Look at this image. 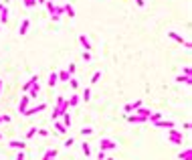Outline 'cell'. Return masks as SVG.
<instances>
[{
  "instance_id": "23",
  "label": "cell",
  "mask_w": 192,
  "mask_h": 160,
  "mask_svg": "<svg viewBox=\"0 0 192 160\" xmlns=\"http://www.w3.org/2000/svg\"><path fill=\"white\" fill-rule=\"evenodd\" d=\"M176 81H178V83H186V85H190V83H192V79L188 77V75H178Z\"/></svg>"
},
{
  "instance_id": "22",
  "label": "cell",
  "mask_w": 192,
  "mask_h": 160,
  "mask_svg": "<svg viewBox=\"0 0 192 160\" xmlns=\"http://www.w3.org/2000/svg\"><path fill=\"white\" fill-rule=\"evenodd\" d=\"M63 12L69 14V18H73V16H75V8L71 6V4H65V6H63Z\"/></svg>"
},
{
  "instance_id": "7",
  "label": "cell",
  "mask_w": 192,
  "mask_h": 160,
  "mask_svg": "<svg viewBox=\"0 0 192 160\" xmlns=\"http://www.w3.org/2000/svg\"><path fill=\"white\" fill-rule=\"evenodd\" d=\"M28 28H30V20H28V18H22V22L18 24V34H20V37H22V34H27Z\"/></svg>"
},
{
  "instance_id": "43",
  "label": "cell",
  "mask_w": 192,
  "mask_h": 160,
  "mask_svg": "<svg viewBox=\"0 0 192 160\" xmlns=\"http://www.w3.org/2000/svg\"><path fill=\"white\" fill-rule=\"evenodd\" d=\"M0 124H2V118H0Z\"/></svg>"
},
{
  "instance_id": "39",
  "label": "cell",
  "mask_w": 192,
  "mask_h": 160,
  "mask_svg": "<svg viewBox=\"0 0 192 160\" xmlns=\"http://www.w3.org/2000/svg\"><path fill=\"white\" fill-rule=\"evenodd\" d=\"M37 2H39V4H46V0H37Z\"/></svg>"
},
{
  "instance_id": "13",
  "label": "cell",
  "mask_w": 192,
  "mask_h": 160,
  "mask_svg": "<svg viewBox=\"0 0 192 160\" xmlns=\"http://www.w3.org/2000/svg\"><path fill=\"white\" fill-rule=\"evenodd\" d=\"M57 79H59L61 83H69V79H71V75L67 73V71H57Z\"/></svg>"
},
{
  "instance_id": "18",
  "label": "cell",
  "mask_w": 192,
  "mask_h": 160,
  "mask_svg": "<svg viewBox=\"0 0 192 160\" xmlns=\"http://www.w3.org/2000/svg\"><path fill=\"white\" fill-rule=\"evenodd\" d=\"M46 83H49V87H51V89H53V87L59 83V79H57V71H53V73L49 75V81H46Z\"/></svg>"
},
{
  "instance_id": "33",
  "label": "cell",
  "mask_w": 192,
  "mask_h": 160,
  "mask_svg": "<svg viewBox=\"0 0 192 160\" xmlns=\"http://www.w3.org/2000/svg\"><path fill=\"white\" fill-rule=\"evenodd\" d=\"M14 160H27L24 158V150H18V154L14 156Z\"/></svg>"
},
{
  "instance_id": "3",
  "label": "cell",
  "mask_w": 192,
  "mask_h": 160,
  "mask_svg": "<svg viewBox=\"0 0 192 160\" xmlns=\"http://www.w3.org/2000/svg\"><path fill=\"white\" fill-rule=\"evenodd\" d=\"M46 107V103H39V106H33V107H27V112H22V116L24 118H30V116H34V113H39V112H43Z\"/></svg>"
},
{
  "instance_id": "20",
  "label": "cell",
  "mask_w": 192,
  "mask_h": 160,
  "mask_svg": "<svg viewBox=\"0 0 192 160\" xmlns=\"http://www.w3.org/2000/svg\"><path fill=\"white\" fill-rule=\"evenodd\" d=\"M39 91H40V85L37 83V85H33V87L27 91V95H28V97H37V95H39Z\"/></svg>"
},
{
  "instance_id": "8",
  "label": "cell",
  "mask_w": 192,
  "mask_h": 160,
  "mask_svg": "<svg viewBox=\"0 0 192 160\" xmlns=\"http://www.w3.org/2000/svg\"><path fill=\"white\" fill-rule=\"evenodd\" d=\"M8 146L12 148V150H24V148H27V142L24 140H10Z\"/></svg>"
},
{
  "instance_id": "17",
  "label": "cell",
  "mask_w": 192,
  "mask_h": 160,
  "mask_svg": "<svg viewBox=\"0 0 192 160\" xmlns=\"http://www.w3.org/2000/svg\"><path fill=\"white\" fill-rule=\"evenodd\" d=\"M61 118H63V126H65L67 130H69V128H71V122H73V120H71V113H69V112H65L63 116H61Z\"/></svg>"
},
{
  "instance_id": "6",
  "label": "cell",
  "mask_w": 192,
  "mask_h": 160,
  "mask_svg": "<svg viewBox=\"0 0 192 160\" xmlns=\"http://www.w3.org/2000/svg\"><path fill=\"white\" fill-rule=\"evenodd\" d=\"M152 126L154 128H174V122L172 120H156V122H152Z\"/></svg>"
},
{
  "instance_id": "38",
  "label": "cell",
  "mask_w": 192,
  "mask_h": 160,
  "mask_svg": "<svg viewBox=\"0 0 192 160\" xmlns=\"http://www.w3.org/2000/svg\"><path fill=\"white\" fill-rule=\"evenodd\" d=\"M136 4H138V6H144V0H136Z\"/></svg>"
},
{
  "instance_id": "32",
  "label": "cell",
  "mask_w": 192,
  "mask_h": 160,
  "mask_svg": "<svg viewBox=\"0 0 192 160\" xmlns=\"http://www.w3.org/2000/svg\"><path fill=\"white\" fill-rule=\"evenodd\" d=\"M37 130H39V128H30V130H28V132H27V140H28V138H33L34 134H37Z\"/></svg>"
},
{
  "instance_id": "26",
  "label": "cell",
  "mask_w": 192,
  "mask_h": 160,
  "mask_svg": "<svg viewBox=\"0 0 192 160\" xmlns=\"http://www.w3.org/2000/svg\"><path fill=\"white\" fill-rule=\"evenodd\" d=\"M81 97H83L85 101H89V100H91V89H89V87H85V91H83V95H81Z\"/></svg>"
},
{
  "instance_id": "24",
  "label": "cell",
  "mask_w": 192,
  "mask_h": 160,
  "mask_svg": "<svg viewBox=\"0 0 192 160\" xmlns=\"http://www.w3.org/2000/svg\"><path fill=\"white\" fill-rule=\"evenodd\" d=\"M81 150H83V154H85V156H91V148H89V144H87V142H83V144H81Z\"/></svg>"
},
{
  "instance_id": "25",
  "label": "cell",
  "mask_w": 192,
  "mask_h": 160,
  "mask_svg": "<svg viewBox=\"0 0 192 160\" xmlns=\"http://www.w3.org/2000/svg\"><path fill=\"white\" fill-rule=\"evenodd\" d=\"M99 79H101V71H95V73H93V77H91V83L95 85V83H99Z\"/></svg>"
},
{
  "instance_id": "21",
  "label": "cell",
  "mask_w": 192,
  "mask_h": 160,
  "mask_svg": "<svg viewBox=\"0 0 192 160\" xmlns=\"http://www.w3.org/2000/svg\"><path fill=\"white\" fill-rule=\"evenodd\" d=\"M57 154H59V152H57L55 148H51V150H46V152L43 154V160H53L55 156H57Z\"/></svg>"
},
{
  "instance_id": "4",
  "label": "cell",
  "mask_w": 192,
  "mask_h": 160,
  "mask_svg": "<svg viewBox=\"0 0 192 160\" xmlns=\"http://www.w3.org/2000/svg\"><path fill=\"white\" fill-rule=\"evenodd\" d=\"M168 37H170V39H174V41H176V43H180V45H184L186 49H190V41L182 39V37H180L178 33H174V31H168Z\"/></svg>"
},
{
  "instance_id": "2",
  "label": "cell",
  "mask_w": 192,
  "mask_h": 160,
  "mask_svg": "<svg viewBox=\"0 0 192 160\" xmlns=\"http://www.w3.org/2000/svg\"><path fill=\"white\" fill-rule=\"evenodd\" d=\"M99 150L107 152V150H117V142L111 140V138H101L99 140Z\"/></svg>"
},
{
  "instance_id": "9",
  "label": "cell",
  "mask_w": 192,
  "mask_h": 160,
  "mask_svg": "<svg viewBox=\"0 0 192 160\" xmlns=\"http://www.w3.org/2000/svg\"><path fill=\"white\" fill-rule=\"evenodd\" d=\"M127 122H132V124H148L146 118H142V116H136V113H127Z\"/></svg>"
},
{
  "instance_id": "44",
  "label": "cell",
  "mask_w": 192,
  "mask_h": 160,
  "mask_svg": "<svg viewBox=\"0 0 192 160\" xmlns=\"http://www.w3.org/2000/svg\"><path fill=\"white\" fill-rule=\"evenodd\" d=\"M0 8H2V4H0Z\"/></svg>"
},
{
  "instance_id": "11",
  "label": "cell",
  "mask_w": 192,
  "mask_h": 160,
  "mask_svg": "<svg viewBox=\"0 0 192 160\" xmlns=\"http://www.w3.org/2000/svg\"><path fill=\"white\" fill-rule=\"evenodd\" d=\"M79 43L83 45V51H91V41H89V37H85V34H81L79 37Z\"/></svg>"
},
{
  "instance_id": "10",
  "label": "cell",
  "mask_w": 192,
  "mask_h": 160,
  "mask_svg": "<svg viewBox=\"0 0 192 160\" xmlns=\"http://www.w3.org/2000/svg\"><path fill=\"white\" fill-rule=\"evenodd\" d=\"M37 83H39V75H33V77H30V79H28L27 83H24V85H22V91H24V93H27L28 89H30V87H33V85H37Z\"/></svg>"
},
{
  "instance_id": "15",
  "label": "cell",
  "mask_w": 192,
  "mask_h": 160,
  "mask_svg": "<svg viewBox=\"0 0 192 160\" xmlns=\"http://www.w3.org/2000/svg\"><path fill=\"white\" fill-rule=\"evenodd\" d=\"M53 128H55V130H57L59 134H67V128L63 126V122H59V120H55V122H53Z\"/></svg>"
},
{
  "instance_id": "14",
  "label": "cell",
  "mask_w": 192,
  "mask_h": 160,
  "mask_svg": "<svg viewBox=\"0 0 192 160\" xmlns=\"http://www.w3.org/2000/svg\"><path fill=\"white\" fill-rule=\"evenodd\" d=\"M6 20H8V8L2 6L0 8V24H6Z\"/></svg>"
},
{
  "instance_id": "29",
  "label": "cell",
  "mask_w": 192,
  "mask_h": 160,
  "mask_svg": "<svg viewBox=\"0 0 192 160\" xmlns=\"http://www.w3.org/2000/svg\"><path fill=\"white\" fill-rule=\"evenodd\" d=\"M75 69H77V67H75V63H69V69H67V73L73 77V75H75Z\"/></svg>"
},
{
  "instance_id": "28",
  "label": "cell",
  "mask_w": 192,
  "mask_h": 160,
  "mask_svg": "<svg viewBox=\"0 0 192 160\" xmlns=\"http://www.w3.org/2000/svg\"><path fill=\"white\" fill-rule=\"evenodd\" d=\"M93 128H81V136H91Z\"/></svg>"
},
{
  "instance_id": "37",
  "label": "cell",
  "mask_w": 192,
  "mask_h": 160,
  "mask_svg": "<svg viewBox=\"0 0 192 160\" xmlns=\"http://www.w3.org/2000/svg\"><path fill=\"white\" fill-rule=\"evenodd\" d=\"M105 158H107V154L103 150H99V160H105Z\"/></svg>"
},
{
  "instance_id": "12",
  "label": "cell",
  "mask_w": 192,
  "mask_h": 160,
  "mask_svg": "<svg viewBox=\"0 0 192 160\" xmlns=\"http://www.w3.org/2000/svg\"><path fill=\"white\" fill-rule=\"evenodd\" d=\"M28 100H30L28 95H22V97H20V103H18V112H20V113H22V112H27V107H28Z\"/></svg>"
},
{
  "instance_id": "5",
  "label": "cell",
  "mask_w": 192,
  "mask_h": 160,
  "mask_svg": "<svg viewBox=\"0 0 192 160\" xmlns=\"http://www.w3.org/2000/svg\"><path fill=\"white\" fill-rule=\"evenodd\" d=\"M144 103H142V100H136V101H132V103H127V106H123V112L126 113H133L138 107H142Z\"/></svg>"
},
{
  "instance_id": "41",
  "label": "cell",
  "mask_w": 192,
  "mask_h": 160,
  "mask_svg": "<svg viewBox=\"0 0 192 160\" xmlns=\"http://www.w3.org/2000/svg\"><path fill=\"white\" fill-rule=\"evenodd\" d=\"M0 91H2V79H0Z\"/></svg>"
},
{
  "instance_id": "35",
  "label": "cell",
  "mask_w": 192,
  "mask_h": 160,
  "mask_svg": "<svg viewBox=\"0 0 192 160\" xmlns=\"http://www.w3.org/2000/svg\"><path fill=\"white\" fill-rule=\"evenodd\" d=\"M83 59H85V61H91V53H89V51H83Z\"/></svg>"
},
{
  "instance_id": "36",
  "label": "cell",
  "mask_w": 192,
  "mask_h": 160,
  "mask_svg": "<svg viewBox=\"0 0 192 160\" xmlns=\"http://www.w3.org/2000/svg\"><path fill=\"white\" fill-rule=\"evenodd\" d=\"M37 134H39V136H49V132H46V130H37Z\"/></svg>"
},
{
  "instance_id": "1",
  "label": "cell",
  "mask_w": 192,
  "mask_h": 160,
  "mask_svg": "<svg viewBox=\"0 0 192 160\" xmlns=\"http://www.w3.org/2000/svg\"><path fill=\"white\" fill-rule=\"evenodd\" d=\"M166 138L172 142V144H176V146H182V144H184V136H182V132H178L176 128H168Z\"/></svg>"
},
{
  "instance_id": "40",
  "label": "cell",
  "mask_w": 192,
  "mask_h": 160,
  "mask_svg": "<svg viewBox=\"0 0 192 160\" xmlns=\"http://www.w3.org/2000/svg\"><path fill=\"white\" fill-rule=\"evenodd\" d=\"M105 160H115V158H113V156H107V158Z\"/></svg>"
},
{
  "instance_id": "42",
  "label": "cell",
  "mask_w": 192,
  "mask_h": 160,
  "mask_svg": "<svg viewBox=\"0 0 192 160\" xmlns=\"http://www.w3.org/2000/svg\"><path fill=\"white\" fill-rule=\"evenodd\" d=\"M0 140H2V134H0Z\"/></svg>"
},
{
  "instance_id": "34",
  "label": "cell",
  "mask_w": 192,
  "mask_h": 160,
  "mask_svg": "<svg viewBox=\"0 0 192 160\" xmlns=\"http://www.w3.org/2000/svg\"><path fill=\"white\" fill-rule=\"evenodd\" d=\"M0 118H2V124H10V116H6V113H2Z\"/></svg>"
},
{
  "instance_id": "27",
  "label": "cell",
  "mask_w": 192,
  "mask_h": 160,
  "mask_svg": "<svg viewBox=\"0 0 192 160\" xmlns=\"http://www.w3.org/2000/svg\"><path fill=\"white\" fill-rule=\"evenodd\" d=\"M22 2H24V6H27V8H34V6H37V0H22Z\"/></svg>"
},
{
  "instance_id": "16",
  "label": "cell",
  "mask_w": 192,
  "mask_h": 160,
  "mask_svg": "<svg viewBox=\"0 0 192 160\" xmlns=\"http://www.w3.org/2000/svg\"><path fill=\"white\" fill-rule=\"evenodd\" d=\"M178 158H180V160H192V150H190V148H184V150L180 152Z\"/></svg>"
},
{
  "instance_id": "31",
  "label": "cell",
  "mask_w": 192,
  "mask_h": 160,
  "mask_svg": "<svg viewBox=\"0 0 192 160\" xmlns=\"http://www.w3.org/2000/svg\"><path fill=\"white\" fill-rule=\"evenodd\" d=\"M69 85L73 87V89H77V87H79V81L75 79V77H71V79H69Z\"/></svg>"
},
{
  "instance_id": "19",
  "label": "cell",
  "mask_w": 192,
  "mask_h": 160,
  "mask_svg": "<svg viewBox=\"0 0 192 160\" xmlns=\"http://www.w3.org/2000/svg\"><path fill=\"white\" fill-rule=\"evenodd\" d=\"M79 100H81L79 95H77V93H73V95H71V97H69V100H67V103H69V107H77V103H79Z\"/></svg>"
},
{
  "instance_id": "30",
  "label": "cell",
  "mask_w": 192,
  "mask_h": 160,
  "mask_svg": "<svg viewBox=\"0 0 192 160\" xmlns=\"http://www.w3.org/2000/svg\"><path fill=\"white\" fill-rule=\"evenodd\" d=\"M73 144H75V140H73V138H67V140L63 142V146H65V148H71Z\"/></svg>"
}]
</instances>
